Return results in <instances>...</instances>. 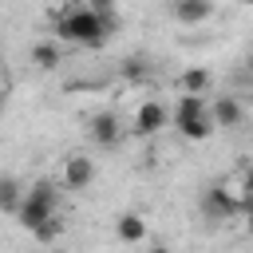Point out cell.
I'll use <instances>...</instances> for the list:
<instances>
[{"mask_svg":"<svg viewBox=\"0 0 253 253\" xmlns=\"http://www.w3.org/2000/svg\"><path fill=\"white\" fill-rule=\"evenodd\" d=\"M115 28H119V16H115V12L99 16L95 8H67V12L59 16V24H55V32H59L63 43H83V47L103 43Z\"/></svg>","mask_w":253,"mask_h":253,"instance_id":"1","label":"cell"},{"mask_svg":"<svg viewBox=\"0 0 253 253\" xmlns=\"http://www.w3.org/2000/svg\"><path fill=\"white\" fill-rule=\"evenodd\" d=\"M59 213V190L51 186V182H32L28 190H24V202H20V210H16V221L32 233L40 221H47V217H55Z\"/></svg>","mask_w":253,"mask_h":253,"instance_id":"2","label":"cell"},{"mask_svg":"<svg viewBox=\"0 0 253 253\" xmlns=\"http://www.w3.org/2000/svg\"><path fill=\"white\" fill-rule=\"evenodd\" d=\"M170 123V111H166V103L162 99H142L138 107H134V134H142V138H150V134H158L162 126Z\"/></svg>","mask_w":253,"mask_h":253,"instance_id":"3","label":"cell"},{"mask_svg":"<svg viewBox=\"0 0 253 253\" xmlns=\"http://www.w3.org/2000/svg\"><path fill=\"white\" fill-rule=\"evenodd\" d=\"M202 213H206L210 221H221V217L241 213V206H237V198L225 190V182H213V186L202 190Z\"/></svg>","mask_w":253,"mask_h":253,"instance_id":"4","label":"cell"},{"mask_svg":"<svg viewBox=\"0 0 253 253\" xmlns=\"http://www.w3.org/2000/svg\"><path fill=\"white\" fill-rule=\"evenodd\" d=\"M87 134H91L95 146H115L123 138V123H119L115 111H95L91 123H87Z\"/></svg>","mask_w":253,"mask_h":253,"instance_id":"5","label":"cell"},{"mask_svg":"<svg viewBox=\"0 0 253 253\" xmlns=\"http://www.w3.org/2000/svg\"><path fill=\"white\" fill-rule=\"evenodd\" d=\"M95 182V158L87 154H67L63 158V186L67 190H87Z\"/></svg>","mask_w":253,"mask_h":253,"instance_id":"6","label":"cell"},{"mask_svg":"<svg viewBox=\"0 0 253 253\" xmlns=\"http://www.w3.org/2000/svg\"><path fill=\"white\" fill-rule=\"evenodd\" d=\"M115 237H119L123 245H142V241H146V217L134 213V210L119 213V217H115Z\"/></svg>","mask_w":253,"mask_h":253,"instance_id":"7","label":"cell"},{"mask_svg":"<svg viewBox=\"0 0 253 253\" xmlns=\"http://www.w3.org/2000/svg\"><path fill=\"white\" fill-rule=\"evenodd\" d=\"M170 12H174V20H178V24L194 28V24H206V20L213 16V0H174V4H170Z\"/></svg>","mask_w":253,"mask_h":253,"instance_id":"8","label":"cell"},{"mask_svg":"<svg viewBox=\"0 0 253 253\" xmlns=\"http://www.w3.org/2000/svg\"><path fill=\"white\" fill-rule=\"evenodd\" d=\"M210 115H213V123H217L221 130H229V126H241V119H245V107H241L233 95H217V99L210 103Z\"/></svg>","mask_w":253,"mask_h":253,"instance_id":"9","label":"cell"},{"mask_svg":"<svg viewBox=\"0 0 253 253\" xmlns=\"http://www.w3.org/2000/svg\"><path fill=\"white\" fill-rule=\"evenodd\" d=\"M213 115L206 111V115H190V119H174V130L182 134V138H190V142H206L210 134H213Z\"/></svg>","mask_w":253,"mask_h":253,"instance_id":"10","label":"cell"},{"mask_svg":"<svg viewBox=\"0 0 253 253\" xmlns=\"http://www.w3.org/2000/svg\"><path fill=\"white\" fill-rule=\"evenodd\" d=\"M32 63L40 67V71H51V67H59L63 63V47L55 43V40H40V43H32Z\"/></svg>","mask_w":253,"mask_h":253,"instance_id":"11","label":"cell"},{"mask_svg":"<svg viewBox=\"0 0 253 253\" xmlns=\"http://www.w3.org/2000/svg\"><path fill=\"white\" fill-rule=\"evenodd\" d=\"M210 83H213V75H210L206 67H186V71L178 75L182 95H206V91H210Z\"/></svg>","mask_w":253,"mask_h":253,"instance_id":"12","label":"cell"},{"mask_svg":"<svg viewBox=\"0 0 253 253\" xmlns=\"http://www.w3.org/2000/svg\"><path fill=\"white\" fill-rule=\"evenodd\" d=\"M63 237V217L55 213V217H47V221H40L36 229H32V241H40V245H55Z\"/></svg>","mask_w":253,"mask_h":253,"instance_id":"13","label":"cell"},{"mask_svg":"<svg viewBox=\"0 0 253 253\" xmlns=\"http://www.w3.org/2000/svg\"><path fill=\"white\" fill-rule=\"evenodd\" d=\"M20 202H24V194H20V182H16V178H4V182H0V206H4V213H12V217H16Z\"/></svg>","mask_w":253,"mask_h":253,"instance_id":"14","label":"cell"},{"mask_svg":"<svg viewBox=\"0 0 253 253\" xmlns=\"http://www.w3.org/2000/svg\"><path fill=\"white\" fill-rule=\"evenodd\" d=\"M119 75H123L126 83H138V79H146V63H142V59H126V63L119 67Z\"/></svg>","mask_w":253,"mask_h":253,"instance_id":"15","label":"cell"},{"mask_svg":"<svg viewBox=\"0 0 253 253\" xmlns=\"http://www.w3.org/2000/svg\"><path fill=\"white\" fill-rule=\"evenodd\" d=\"M87 8H95L99 16H107V12H115V8H119V0H87Z\"/></svg>","mask_w":253,"mask_h":253,"instance_id":"16","label":"cell"},{"mask_svg":"<svg viewBox=\"0 0 253 253\" xmlns=\"http://www.w3.org/2000/svg\"><path fill=\"white\" fill-rule=\"evenodd\" d=\"M245 229H249V233H253V206H249V210H245Z\"/></svg>","mask_w":253,"mask_h":253,"instance_id":"17","label":"cell"},{"mask_svg":"<svg viewBox=\"0 0 253 253\" xmlns=\"http://www.w3.org/2000/svg\"><path fill=\"white\" fill-rule=\"evenodd\" d=\"M245 71H249V75H253V51H249V55H245Z\"/></svg>","mask_w":253,"mask_h":253,"instance_id":"18","label":"cell"},{"mask_svg":"<svg viewBox=\"0 0 253 253\" xmlns=\"http://www.w3.org/2000/svg\"><path fill=\"white\" fill-rule=\"evenodd\" d=\"M146 253H170V249H166V245H150Z\"/></svg>","mask_w":253,"mask_h":253,"instance_id":"19","label":"cell"},{"mask_svg":"<svg viewBox=\"0 0 253 253\" xmlns=\"http://www.w3.org/2000/svg\"><path fill=\"white\" fill-rule=\"evenodd\" d=\"M237 4H249V8H253V0H237Z\"/></svg>","mask_w":253,"mask_h":253,"instance_id":"20","label":"cell"}]
</instances>
